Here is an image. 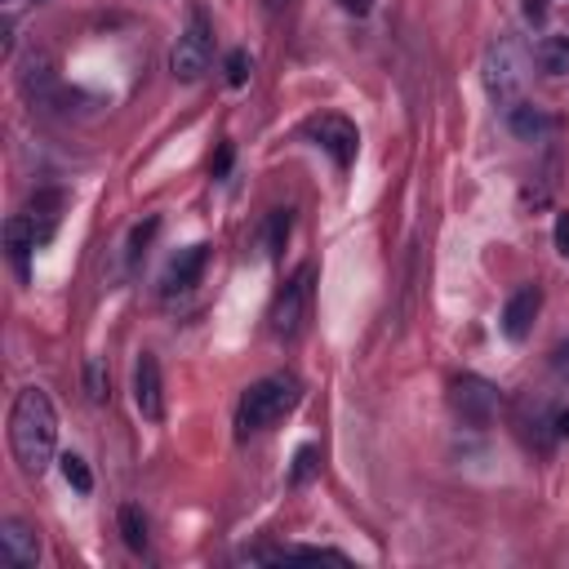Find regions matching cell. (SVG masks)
<instances>
[{
  "label": "cell",
  "instance_id": "obj_1",
  "mask_svg": "<svg viewBox=\"0 0 569 569\" xmlns=\"http://www.w3.org/2000/svg\"><path fill=\"white\" fill-rule=\"evenodd\" d=\"M9 449H13V462L27 476H44L49 471V462L58 453V409H53L49 391L22 387L13 396V409H9Z\"/></svg>",
  "mask_w": 569,
  "mask_h": 569
},
{
  "label": "cell",
  "instance_id": "obj_2",
  "mask_svg": "<svg viewBox=\"0 0 569 569\" xmlns=\"http://www.w3.org/2000/svg\"><path fill=\"white\" fill-rule=\"evenodd\" d=\"M529 71H533V49L520 36H511V31L493 36L485 44V53H480V80H485V93L493 98L498 111L525 98Z\"/></svg>",
  "mask_w": 569,
  "mask_h": 569
},
{
  "label": "cell",
  "instance_id": "obj_3",
  "mask_svg": "<svg viewBox=\"0 0 569 569\" xmlns=\"http://www.w3.org/2000/svg\"><path fill=\"white\" fill-rule=\"evenodd\" d=\"M302 400V382L293 373H267L258 382L244 387L240 405H236V431L240 436H253V431H267L271 422H280L284 413H293Z\"/></svg>",
  "mask_w": 569,
  "mask_h": 569
},
{
  "label": "cell",
  "instance_id": "obj_4",
  "mask_svg": "<svg viewBox=\"0 0 569 569\" xmlns=\"http://www.w3.org/2000/svg\"><path fill=\"white\" fill-rule=\"evenodd\" d=\"M209 67H213V27H209V18H204L200 9H191L182 36H178L173 49H169V71H173V80L196 84Z\"/></svg>",
  "mask_w": 569,
  "mask_h": 569
},
{
  "label": "cell",
  "instance_id": "obj_5",
  "mask_svg": "<svg viewBox=\"0 0 569 569\" xmlns=\"http://www.w3.org/2000/svg\"><path fill=\"white\" fill-rule=\"evenodd\" d=\"M307 311H311V267H298V271L280 284V293L271 298V311H267L271 333H276L280 342H293V338L302 333V325H307Z\"/></svg>",
  "mask_w": 569,
  "mask_h": 569
},
{
  "label": "cell",
  "instance_id": "obj_6",
  "mask_svg": "<svg viewBox=\"0 0 569 569\" xmlns=\"http://www.w3.org/2000/svg\"><path fill=\"white\" fill-rule=\"evenodd\" d=\"M449 405H453V413H458L467 427H489V422L498 418L502 391H498L489 378H480V373H462V378H453V387H449Z\"/></svg>",
  "mask_w": 569,
  "mask_h": 569
},
{
  "label": "cell",
  "instance_id": "obj_7",
  "mask_svg": "<svg viewBox=\"0 0 569 569\" xmlns=\"http://www.w3.org/2000/svg\"><path fill=\"white\" fill-rule=\"evenodd\" d=\"M307 138H311L338 169H347V164L356 160V151H360V133H356V124H351L347 116H338V111L311 116V120H307Z\"/></svg>",
  "mask_w": 569,
  "mask_h": 569
},
{
  "label": "cell",
  "instance_id": "obj_8",
  "mask_svg": "<svg viewBox=\"0 0 569 569\" xmlns=\"http://www.w3.org/2000/svg\"><path fill=\"white\" fill-rule=\"evenodd\" d=\"M133 405L147 422L164 418V382H160V365H156L151 351H142L138 365H133Z\"/></svg>",
  "mask_w": 569,
  "mask_h": 569
},
{
  "label": "cell",
  "instance_id": "obj_9",
  "mask_svg": "<svg viewBox=\"0 0 569 569\" xmlns=\"http://www.w3.org/2000/svg\"><path fill=\"white\" fill-rule=\"evenodd\" d=\"M502 124H507L520 142H542V138H551V133H556V116H551L547 107L529 102V98H520V102L502 107Z\"/></svg>",
  "mask_w": 569,
  "mask_h": 569
},
{
  "label": "cell",
  "instance_id": "obj_10",
  "mask_svg": "<svg viewBox=\"0 0 569 569\" xmlns=\"http://www.w3.org/2000/svg\"><path fill=\"white\" fill-rule=\"evenodd\" d=\"M204 267H209V244H187V249H178V258L164 267L160 293H164V298H173V293L196 289V284H200V276H204Z\"/></svg>",
  "mask_w": 569,
  "mask_h": 569
},
{
  "label": "cell",
  "instance_id": "obj_11",
  "mask_svg": "<svg viewBox=\"0 0 569 569\" xmlns=\"http://www.w3.org/2000/svg\"><path fill=\"white\" fill-rule=\"evenodd\" d=\"M0 556L13 569H36V560H40V533L27 520H18V516L0 520Z\"/></svg>",
  "mask_w": 569,
  "mask_h": 569
},
{
  "label": "cell",
  "instance_id": "obj_12",
  "mask_svg": "<svg viewBox=\"0 0 569 569\" xmlns=\"http://www.w3.org/2000/svg\"><path fill=\"white\" fill-rule=\"evenodd\" d=\"M538 307H542L538 284H520V289L507 298V307H502V333H507L511 342H525V338H529V329H533Z\"/></svg>",
  "mask_w": 569,
  "mask_h": 569
},
{
  "label": "cell",
  "instance_id": "obj_13",
  "mask_svg": "<svg viewBox=\"0 0 569 569\" xmlns=\"http://www.w3.org/2000/svg\"><path fill=\"white\" fill-rule=\"evenodd\" d=\"M529 49H533V67H538V71H547V76H569V27L533 31Z\"/></svg>",
  "mask_w": 569,
  "mask_h": 569
},
{
  "label": "cell",
  "instance_id": "obj_14",
  "mask_svg": "<svg viewBox=\"0 0 569 569\" xmlns=\"http://www.w3.org/2000/svg\"><path fill=\"white\" fill-rule=\"evenodd\" d=\"M4 244H9V262L18 267V276H27V258L44 244L36 218H31V213H13V218L4 222Z\"/></svg>",
  "mask_w": 569,
  "mask_h": 569
},
{
  "label": "cell",
  "instance_id": "obj_15",
  "mask_svg": "<svg viewBox=\"0 0 569 569\" xmlns=\"http://www.w3.org/2000/svg\"><path fill=\"white\" fill-rule=\"evenodd\" d=\"M22 89H27L31 102H49V98H53L58 76H53V62H49L44 49H31V53H27V62H22Z\"/></svg>",
  "mask_w": 569,
  "mask_h": 569
},
{
  "label": "cell",
  "instance_id": "obj_16",
  "mask_svg": "<svg viewBox=\"0 0 569 569\" xmlns=\"http://www.w3.org/2000/svg\"><path fill=\"white\" fill-rule=\"evenodd\" d=\"M120 538H124V547L129 551H147V516H142V507H133V502H124L120 507Z\"/></svg>",
  "mask_w": 569,
  "mask_h": 569
},
{
  "label": "cell",
  "instance_id": "obj_17",
  "mask_svg": "<svg viewBox=\"0 0 569 569\" xmlns=\"http://www.w3.org/2000/svg\"><path fill=\"white\" fill-rule=\"evenodd\" d=\"M289 227H293V209H271L267 222H262V244L271 258H280L284 240H289Z\"/></svg>",
  "mask_w": 569,
  "mask_h": 569
},
{
  "label": "cell",
  "instance_id": "obj_18",
  "mask_svg": "<svg viewBox=\"0 0 569 569\" xmlns=\"http://www.w3.org/2000/svg\"><path fill=\"white\" fill-rule=\"evenodd\" d=\"M58 462H62V480H67L76 493H93V471H89V462H84L80 453H62Z\"/></svg>",
  "mask_w": 569,
  "mask_h": 569
},
{
  "label": "cell",
  "instance_id": "obj_19",
  "mask_svg": "<svg viewBox=\"0 0 569 569\" xmlns=\"http://www.w3.org/2000/svg\"><path fill=\"white\" fill-rule=\"evenodd\" d=\"M156 231H160V218H156V213L129 231V262H138V258L147 253V244H151V236H156Z\"/></svg>",
  "mask_w": 569,
  "mask_h": 569
},
{
  "label": "cell",
  "instance_id": "obj_20",
  "mask_svg": "<svg viewBox=\"0 0 569 569\" xmlns=\"http://www.w3.org/2000/svg\"><path fill=\"white\" fill-rule=\"evenodd\" d=\"M316 445H302L298 453H293V471H289V485H307L311 476H316Z\"/></svg>",
  "mask_w": 569,
  "mask_h": 569
},
{
  "label": "cell",
  "instance_id": "obj_21",
  "mask_svg": "<svg viewBox=\"0 0 569 569\" xmlns=\"http://www.w3.org/2000/svg\"><path fill=\"white\" fill-rule=\"evenodd\" d=\"M249 71H253V58H249L244 49H231V53H227V84L240 89V84L249 80Z\"/></svg>",
  "mask_w": 569,
  "mask_h": 569
},
{
  "label": "cell",
  "instance_id": "obj_22",
  "mask_svg": "<svg viewBox=\"0 0 569 569\" xmlns=\"http://www.w3.org/2000/svg\"><path fill=\"white\" fill-rule=\"evenodd\" d=\"M84 391H89V400H93V405H102V396H107L102 360H89V365H84Z\"/></svg>",
  "mask_w": 569,
  "mask_h": 569
},
{
  "label": "cell",
  "instance_id": "obj_23",
  "mask_svg": "<svg viewBox=\"0 0 569 569\" xmlns=\"http://www.w3.org/2000/svg\"><path fill=\"white\" fill-rule=\"evenodd\" d=\"M556 253L569 258V209L556 213Z\"/></svg>",
  "mask_w": 569,
  "mask_h": 569
},
{
  "label": "cell",
  "instance_id": "obj_24",
  "mask_svg": "<svg viewBox=\"0 0 569 569\" xmlns=\"http://www.w3.org/2000/svg\"><path fill=\"white\" fill-rule=\"evenodd\" d=\"M551 369H556L560 378H569V338L556 342V351H551Z\"/></svg>",
  "mask_w": 569,
  "mask_h": 569
},
{
  "label": "cell",
  "instance_id": "obj_25",
  "mask_svg": "<svg viewBox=\"0 0 569 569\" xmlns=\"http://www.w3.org/2000/svg\"><path fill=\"white\" fill-rule=\"evenodd\" d=\"M342 4V13H351V18H369L373 13V0H338Z\"/></svg>",
  "mask_w": 569,
  "mask_h": 569
},
{
  "label": "cell",
  "instance_id": "obj_26",
  "mask_svg": "<svg viewBox=\"0 0 569 569\" xmlns=\"http://www.w3.org/2000/svg\"><path fill=\"white\" fill-rule=\"evenodd\" d=\"M227 164H231V147H222V151H218V160H213V178H222V173H227Z\"/></svg>",
  "mask_w": 569,
  "mask_h": 569
},
{
  "label": "cell",
  "instance_id": "obj_27",
  "mask_svg": "<svg viewBox=\"0 0 569 569\" xmlns=\"http://www.w3.org/2000/svg\"><path fill=\"white\" fill-rule=\"evenodd\" d=\"M556 436H569V409L556 413Z\"/></svg>",
  "mask_w": 569,
  "mask_h": 569
}]
</instances>
